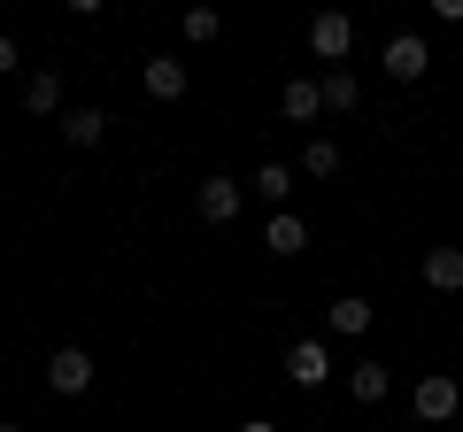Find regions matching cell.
<instances>
[{
    "label": "cell",
    "mask_w": 463,
    "mask_h": 432,
    "mask_svg": "<svg viewBox=\"0 0 463 432\" xmlns=\"http://www.w3.org/2000/svg\"><path fill=\"white\" fill-rule=\"evenodd\" d=\"M54 132H62L70 147H100V139H109V108H62Z\"/></svg>",
    "instance_id": "cell-12"
},
{
    "label": "cell",
    "mask_w": 463,
    "mask_h": 432,
    "mask_svg": "<svg viewBox=\"0 0 463 432\" xmlns=\"http://www.w3.org/2000/svg\"><path fill=\"white\" fill-rule=\"evenodd\" d=\"M0 432H24V425H0Z\"/></svg>",
    "instance_id": "cell-21"
},
{
    "label": "cell",
    "mask_w": 463,
    "mask_h": 432,
    "mask_svg": "<svg viewBox=\"0 0 463 432\" xmlns=\"http://www.w3.org/2000/svg\"><path fill=\"white\" fill-rule=\"evenodd\" d=\"M309 54L325 70H347V54H355V23L340 16V8H325V16H309Z\"/></svg>",
    "instance_id": "cell-2"
},
{
    "label": "cell",
    "mask_w": 463,
    "mask_h": 432,
    "mask_svg": "<svg viewBox=\"0 0 463 432\" xmlns=\"http://www.w3.org/2000/svg\"><path fill=\"white\" fill-rule=\"evenodd\" d=\"M93 379H100V371H93V355H85V348H54L47 355V394L78 401V394H93Z\"/></svg>",
    "instance_id": "cell-4"
},
{
    "label": "cell",
    "mask_w": 463,
    "mask_h": 432,
    "mask_svg": "<svg viewBox=\"0 0 463 432\" xmlns=\"http://www.w3.org/2000/svg\"><path fill=\"white\" fill-rule=\"evenodd\" d=\"M24 108L62 124V78H54V70H32V78H24Z\"/></svg>",
    "instance_id": "cell-14"
},
{
    "label": "cell",
    "mask_w": 463,
    "mask_h": 432,
    "mask_svg": "<svg viewBox=\"0 0 463 432\" xmlns=\"http://www.w3.org/2000/svg\"><path fill=\"white\" fill-rule=\"evenodd\" d=\"M417 278H425L432 294H463V248H425L417 255Z\"/></svg>",
    "instance_id": "cell-8"
},
{
    "label": "cell",
    "mask_w": 463,
    "mask_h": 432,
    "mask_svg": "<svg viewBox=\"0 0 463 432\" xmlns=\"http://www.w3.org/2000/svg\"><path fill=\"white\" fill-rule=\"evenodd\" d=\"M371 316H379V309H371L364 294H340V301H332V316H325V324H332L340 340H364V333H371Z\"/></svg>",
    "instance_id": "cell-15"
},
{
    "label": "cell",
    "mask_w": 463,
    "mask_h": 432,
    "mask_svg": "<svg viewBox=\"0 0 463 432\" xmlns=\"http://www.w3.org/2000/svg\"><path fill=\"white\" fill-rule=\"evenodd\" d=\"M248 193H255V201H270V209H279V201L294 193V170H286V163H263V170H255V178H248Z\"/></svg>",
    "instance_id": "cell-16"
},
{
    "label": "cell",
    "mask_w": 463,
    "mask_h": 432,
    "mask_svg": "<svg viewBox=\"0 0 463 432\" xmlns=\"http://www.w3.org/2000/svg\"><path fill=\"white\" fill-rule=\"evenodd\" d=\"M386 386H394V371H386L379 355H364V363H347V394L364 401V409H379V401H386Z\"/></svg>",
    "instance_id": "cell-11"
},
{
    "label": "cell",
    "mask_w": 463,
    "mask_h": 432,
    "mask_svg": "<svg viewBox=\"0 0 463 432\" xmlns=\"http://www.w3.org/2000/svg\"><path fill=\"white\" fill-rule=\"evenodd\" d=\"M410 409H417V425H456V417H463L456 371H425V379L410 386Z\"/></svg>",
    "instance_id": "cell-1"
},
{
    "label": "cell",
    "mask_w": 463,
    "mask_h": 432,
    "mask_svg": "<svg viewBox=\"0 0 463 432\" xmlns=\"http://www.w3.org/2000/svg\"><path fill=\"white\" fill-rule=\"evenodd\" d=\"M0 78H16V39L0 32Z\"/></svg>",
    "instance_id": "cell-19"
},
{
    "label": "cell",
    "mask_w": 463,
    "mask_h": 432,
    "mask_svg": "<svg viewBox=\"0 0 463 432\" xmlns=\"http://www.w3.org/2000/svg\"><path fill=\"white\" fill-rule=\"evenodd\" d=\"M139 85H147L155 100H185V85H194V78H185L178 54H147V62H139Z\"/></svg>",
    "instance_id": "cell-9"
},
{
    "label": "cell",
    "mask_w": 463,
    "mask_h": 432,
    "mask_svg": "<svg viewBox=\"0 0 463 432\" xmlns=\"http://www.w3.org/2000/svg\"><path fill=\"white\" fill-rule=\"evenodd\" d=\"M194 209H201V224H232V216L248 209V178L209 170V178H201V193H194Z\"/></svg>",
    "instance_id": "cell-3"
},
{
    "label": "cell",
    "mask_w": 463,
    "mask_h": 432,
    "mask_svg": "<svg viewBox=\"0 0 463 432\" xmlns=\"http://www.w3.org/2000/svg\"><path fill=\"white\" fill-rule=\"evenodd\" d=\"M301 178H340V147H332L325 132H317L309 147H301Z\"/></svg>",
    "instance_id": "cell-17"
},
{
    "label": "cell",
    "mask_w": 463,
    "mask_h": 432,
    "mask_svg": "<svg viewBox=\"0 0 463 432\" xmlns=\"http://www.w3.org/2000/svg\"><path fill=\"white\" fill-rule=\"evenodd\" d=\"M232 432H279V425H270V417H248V425H232Z\"/></svg>",
    "instance_id": "cell-20"
},
{
    "label": "cell",
    "mask_w": 463,
    "mask_h": 432,
    "mask_svg": "<svg viewBox=\"0 0 463 432\" xmlns=\"http://www.w3.org/2000/svg\"><path fill=\"white\" fill-rule=\"evenodd\" d=\"M317 93H325V117H347V108L364 100V78H355V70H325V78H317Z\"/></svg>",
    "instance_id": "cell-13"
},
{
    "label": "cell",
    "mask_w": 463,
    "mask_h": 432,
    "mask_svg": "<svg viewBox=\"0 0 463 432\" xmlns=\"http://www.w3.org/2000/svg\"><path fill=\"white\" fill-rule=\"evenodd\" d=\"M425 70H432V47H425L417 32H394V39H386V78H394V85H417Z\"/></svg>",
    "instance_id": "cell-6"
},
{
    "label": "cell",
    "mask_w": 463,
    "mask_h": 432,
    "mask_svg": "<svg viewBox=\"0 0 463 432\" xmlns=\"http://www.w3.org/2000/svg\"><path fill=\"white\" fill-rule=\"evenodd\" d=\"M309 248V216H294V209H279L263 224V255H279V263H294V255Z\"/></svg>",
    "instance_id": "cell-7"
},
{
    "label": "cell",
    "mask_w": 463,
    "mask_h": 432,
    "mask_svg": "<svg viewBox=\"0 0 463 432\" xmlns=\"http://www.w3.org/2000/svg\"><path fill=\"white\" fill-rule=\"evenodd\" d=\"M279 117H286V124H317V117H325L317 78H286V85H279Z\"/></svg>",
    "instance_id": "cell-10"
},
{
    "label": "cell",
    "mask_w": 463,
    "mask_h": 432,
    "mask_svg": "<svg viewBox=\"0 0 463 432\" xmlns=\"http://www.w3.org/2000/svg\"><path fill=\"white\" fill-rule=\"evenodd\" d=\"M178 32L194 39V47H209V39H224V16H216V8H185V16H178Z\"/></svg>",
    "instance_id": "cell-18"
},
{
    "label": "cell",
    "mask_w": 463,
    "mask_h": 432,
    "mask_svg": "<svg viewBox=\"0 0 463 432\" xmlns=\"http://www.w3.org/2000/svg\"><path fill=\"white\" fill-rule=\"evenodd\" d=\"M286 379H294L301 394H317V386L332 379V348L325 340H294V348H286Z\"/></svg>",
    "instance_id": "cell-5"
}]
</instances>
